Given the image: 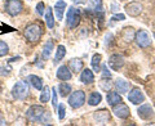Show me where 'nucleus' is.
I'll return each mask as SVG.
<instances>
[{
    "instance_id": "f257e3e1",
    "label": "nucleus",
    "mask_w": 155,
    "mask_h": 126,
    "mask_svg": "<svg viewBox=\"0 0 155 126\" xmlns=\"http://www.w3.org/2000/svg\"><path fill=\"white\" fill-rule=\"evenodd\" d=\"M43 36V28L39 23H31L25 28V37L30 43H38Z\"/></svg>"
},
{
    "instance_id": "f03ea898",
    "label": "nucleus",
    "mask_w": 155,
    "mask_h": 126,
    "mask_svg": "<svg viewBox=\"0 0 155 126\" xmlns=\"http://www.w3.org/2000/svg\"><path fill=\"white\" fill-rule=\"evenodd\" d=\"M13 98H16L18 100H23L28 95V84L26 81H18L14 84L12 89Z\"/></svg>"
},
{
    "instance_id": "7ed1b4c3",
    "label": "nucleus",
    "mask_w": 155,
    "mask_h": 126,
    "mask_svg": "<svg viewBox=\"0 0 155 126\" xmlns=\"http://www.w3.org/2000/svg\"><path fill=\"white\" fill-rule=\"evenodd\" d=\"M80 23V11L74 7H71L67 11V17H66V26L69 28H75Z\"/></svg>"
},
{
    "instance_id": "20e7f679",
    "label": "nucleus",
    "mask_w": 155,
    "mask_h": 126,
    "mask_svg": "<svg viewBox=\"0 0 155 126\" xmlns=\"http://www.w3.org/2000/svg\"><path fill=\"white\" fill-rule=\"evenodd\" d=\"M85 103V93L83 90H76L72 91L70 98H69V104L71 108L78 109Z\"/></svg>"
},
{
    "instance_id": "39448f33",
    "label": "nucleus",
    "mask_w": 155,
    "mask_h": 126,
    "mask_svg": "<svg viewBox=\"0 0 155 126\" xmlns=\"http://www.w3.org/2000/svg\"><path fill=\"white\" fill-rule=\"evenodd\" d=\"M45 108L44 107H41V106H31L30 108H28L26 111V116H27V118L32 121V122H36V121H39L40 122L41 118H43V116H44L45 113Z\"/></svg>"
},
{
    "instance_id": "423d86ee",
    "label": "nucleus",
    "mask_w": 155,
    "mask_h": 126,
    "mask_svg": "<svg viewBox=\"0 0 155 126\" xmlns=\"http://www.w3.org/2000/svg\"><path fill=\"white\" fill-rule=\"evenodd\" d=\"M5 11L9 16L16 17L23 11V3L21 0H8L5 3Z\"/></svg>"
},
{
    "instance_id": "0eeeda50",
    "label": "nucleus",
    "mask_w": 155,
    "mask_h": 126,
    "mask_svg": "<svg viewBox=\"0 0 155 126\" xmlns=\"http://www.w3.org/2000/svg\"><path fill=\"white\" fill-rule=\"evenodd\" d=\"M134 40L136 44L140 48H143V49L151 45V39H150V35L146 30H138L134 35Z\"/></svg>"
},
{
    "instance_id": "6e6552de",
    "label": "nucleus",
    "mask_w": 155,
    "mask_h": 126,
    "mask_svg": "<svg viewBox=\"0 0 155 126\" xmlns=\"http://www.w3.org/2000/svg\"><path fill=\"white\" fill-rule=\"evenodd\" d=\"M128 100L132 104H142L143 102H145V95H143V93L141 91V89L134 88L128 94Z\"/></svg>"
},
{
    "instance_id": "1a4fd4ad",
    "label": "nucleus",
    "mask_w": 155,
    "mask_h": 126,
    "mask_svg": "<svg viewBox=\"0 0 155 126\" xmlns=\"http://www.w3.org/2000/svg\"><path fill=\"white\" fill-rule=\"evenodd\" d=\"M142 4L141 3H137V2H132V3H129L125 5V12H127L128 16L130 17H137L140 16V14L142 13Z\"/></svg>"
},
{
    "instance_id": "9d476101",
    "label": "nucleus",
    "mask_w": 155,
    "mask_h": 126,
    "mask_svg": "<svg viewBox=\"0 0 155 126\" xmlns=\"http://www.w3.org/2000/svg\"><path fill=\"white\" fill-rule=\"evenodd\" d=\"M113 112H114V115L116 116V117H119V118H127L130 115V111L128 108V106H125L124 103H122V102L114 106Z\"/></svg>"
},
{
    "instance_id": "9b49d317",
    "label": "nucleus",
    "mask_w": 155,
    "mask_h": 126,
    "mask_svg": "<svg viewBox=\"0 0 155 126\" xmlns=\"http://www.w3.org/2000/svg\"><path fill=\"white\" fill-rule=\"evenodd\" d=\"M107 65H109V67H110L111 70L119 71L124 66V58L122 55H119V54H113V55L109 58Z\"/></svg>"
},
{
    "instance_id": "f8f14e48",
    "label": "nucleus",
    "mask_w": 155,
    "mask_h": 126,
    "mask_svg": "<svg viewBox=\"0 0 155 126\" xmlns=\"http://www.w3.org/2000/svg\"><path fill=\"white\" fill-rule=\"evenodd\" d=\"M93 118L98 125H106L110 121V112L106 109L96 111L93 113Z\"/></svg>"
},
{
    "instance_id": "ddd939ff",
    "label": "nucleus",
    "mask_w": 155,
    "mask_h": 126,
    "mask_svg": "<svg viewBox=\"0 0 155 126\" xmlns=\"http://www.w3.org/2000/svg\"><path fill=\"white\" fill-rule=\"evenodd\" d=\"M137 113L140 116V118H142V120H150L154 117V109L150 104H142L137 109Z\"/></svg>"
},
{
    "instance_id": "4468645a",
    "label": "nucleus",
    "mask_w": 155,
    "mask_h": 126,
    "mask_svg": "<svg viewBox=\"0 0 155 126\" xmlns=\"http://www.w3.org/2000/svg\"><path fill=\"white\" fill-rule=\"evenodd\" d=\"M56 76H57V79L61 81H69V80H71L72 74H71V70L69 68V66H60L56 72Z\"/></svg>"
},
{
    "instance_id": "2eb2a0df",
    "label": "nucleus",
    "mask_w": 155,
    "mask_h": 126,
    "mask_svg": "<svg viewBox=\"0 0 155 126\" xmlns=\"http://www.w3.org/2000/svg\"><path fill=\"white\" fill-rule=\"evenodd\" d=\"M114 86L116 91H119V94H124L127 93L130 88V82L129 81H125L124 79H118L115 82H114Z\"/></svg>"
},
{
    "instance_id": "dca6fc26",
    "label": "nucleus",
    "mask_w": 155,
    "mask_h": 126,
    "mask_svg": "<svg viewBox=\"0 0 155 126\" xmlns=\"http://www.w3.org/2000/svg\"><path fill=\"white\" fill-rule=\"evenodd\" d=\"M80 81L83 84L88 85V84H92L94 81V75H93V71L89 70V68H85L81 71V75H80Z\"/></svg>"
},
{
    "instance_id": "f3484780",
    "label": "nucleus",
    "mask_w": 155,
    "mask_h": 126,
    "mask_svg": "<svg viewBox=\"0 0 155 126\" xmlns=\"http://www.w3.org/2000/svg\"><path fill=\"white\" fill-rule=\"evenodd\" d=\"M67 8V4L64 2V0H58L54 5V12H56V17H57V21H61L64 18V13H65V9Z\"/></svg>"
},
{
    "instance_id": "a211bd4d",
    "label": "nucleus",
    "mask_w": 155,
    "mask_h": 126,
    "mask_svg": "<svg viewBox=\"0 0 155 126\" xmlns=\"http://www.w3.org/2000/svg\"><path fill=\"white\" fill-rule=\"evenodd\" d=\"M106 100H107V103L110 106H114L115 104H118L120 103V102H123L122 100V96H120V94L118 93V91H109L107 93V96H106Z\"/></svg>"
},
{
    "instance_id": "6ab92c4d",
    "label": "nucleus",
    "mask_w": 155,
    "mask_h": 126,
    "mask_svg": "<svg viewBox=\"0 0 155 126\" xmlns=\"http://www.w3.org/2000/svg\"><path fill=\"white\" fill-rule=\"evenodd\" d=\"M69 68L72 72L78 74V72H80L81 70H83V61L79 59V58H74V59H71L69 62Z\"/></svg>"
},
{
    "instance_id": "aec40b11",
    "label": "nucleus",
    "mask_w": 155,
    "mask_h": 126,
    "mask_svg": "<svg viewBox=\"0 0 155 126\" xmlns=\"http://www.w3.org/2000/svg\"><path fill=\"white\" fill-rule=\"evenodd\" d=\"M47 11L44 13V16H45V23H47V27L48 28H53L54 27V16H53V11H52V8L51 7H47L45 8Z\"/></svg>"
},
{
    "instance_id": "412c9836",
    "label": "nucleus",
    "mask_w": 155,
    "mask_h": 126,
    "mask_svg": "<svg viewBox=\"0 0 155 126\" xmlns=\"http://www.w3.org/2000/svg\"><path fill=\"white\" fill-rule=\"evenodd\" d=\"M27 81L30 82V84H31L36 90H41V89H43V80H41L39 76H36V75H30V76L27 77Z\"/></svg>"
},
{
    "instance_id": "4be33fe9",
    "label": "nucleus",
    "mask_w": 155,
    "mask_h": 126,
    "mask_svg": "<svg viewBox=\"0 0 155 126\" xmlns=\"http://www.w3.org/2000/svg\"><path fill=\"white\" fill-rule=\"evenodd\" d=\"M101 59H102V57H101V54H98V53H96V54H93V57H92V68H93L94 72H101Z\"/></svg>"
},
{
    "instance_id": "5701e85b",
    "label": "nucleus",
    "mask_w": 155,
    "mask_h": 126,
    "mask_svg": "<svg viewBox=\"0 0 155 126\" xmlns=\"http://www.w3.org/2000/svg\"><path fill=\"white\" fill-rule=\"evenodd\" d=\"M101 102H102V95H101L98 91H93V93H91V95L88 96L89 106H98Z\"/></svg>"
},
{
    "instance_id": "b1692460",
    "label": "nucleus",
    "mask_w": 155,
    "mask_h": 126,
    "mask_svg": "<svg viewBox=\"0 0 155 126\" xmlns=\"http://www.w3.org/2000/svg\"><path fill=\"white\" fill-rule=\"evenodd\" d=\"M65 55H66V48L64 45H58L56 50V55H54V63L61 62Z\"/></svg>"
},
{
    "instance_id": "393cba45",
    "label": "nucleus",
    "mask_w": 155,
    "mask_h": 126,
    "mask_svg": "<svg viewBox=\"0 0 155 126\" xmlns=\"http://www.w3.org/2000/svg\"><path fill=\"white\" fill-rule=\"evenodd\" d=\"M58 91H60V94L62 96H67L71 93V85L67 84V82H61L58 85Z\"/></svg>"
},
{
    "instance_id": "a878e982",
    "label": "nucleus",
    "mask_w": 155,
    "mask_h": 126,
    "mask_svg": "<svg viewBox=\"0 0 155 126\" xmlns=\"http://www.w3.org/2000/svg\"><path fill=\"white\" fill-rule=\"evenodd\" d=\"M53 49H54V45H53V43L52 41H48L47 44L44 45V49H43V54H41L43 59H48V58L51 57V53H52Z\"/></svg>"
},
{
    "instance_id": "bb28decb",
    "label": "nucleus",
    "mask_w": 155,
    "mask_h": 126,
    "mask_svg": "<svg viewBox=\"0 0 155 126\" xmlns=\"http://www.w3.org/2000/svg\"><path fill=\"white\" fill-rule=\"evenodd\" d=\"M51 94H52V90L48 88V86L43 88L41 89V94H40V102H41V103H47V102H49Z\"/></svg>"
},
{
    "instance_id": "cd10ccee",
    "label": "nucleus",
    "mask_w": 155,
    "mask_h": 126,
    "mask_svg": "<svg viewBox=\"0 0 155 126\" xmlns=\"http://www.w3.org/2000/svg\"><path fill=\"white\" fill-rule=\"evenodd\" d=\"M89 8L96 13L102 12V0H91L89 2Z\"/></svg>"
},
{
    "instance_id": "c85d7f7f",
    "label": "nucleus",
    "mask_w": 155,
    "mask_h": 126,
    "mask_svg": "<svg viewBox=\"0 0 155 126\" xmlns=\"http://www.w3.org/2000/svg\"><path fill=\"white\" fill-rule=\"evenodd\" d=\"M111 82H110V80H109V77H104L102 80L100 81V88L102 89L104 91H110V89H111Z\"/></svg>"
},
{
    "instance_id": "c756f323",
    "label": "nucleus",
    "mask_w": 155,
    "mask_h": 126,
    "mask_svg": "<svg viewBox=\"0 0 155 126\" xmlns=\"http://www.w3.org/2000/svg\"><path fill=\"white\" fill-rule=\"evenodd\" d=\"M136 33L133 32V28L132 27H127L124 28V35H123V39L125 41H132V39L134 37Z\"/></svg>"
},
{
    "instance_id": "7c9ffc66",
    "label": "nucleus",
    "mask_w": 155,
    "mask_h": 126,
    "mask_svg": "<svg viewBox=\"0 0 155 126\" xmlns=\"http://www.w3.org/2000/svg\"><path fill=\"white\" fill-rule=\"evenodd\" d=\"M8 52H9V46L7 45V43H4V41L0 40V58L4 57V55H7Z\"/></svg>"
},
{
    "instance_id": "2f4dec72",
    "label": "nucleus",
    "mask_w": 155,
    "mask_h": 126,
    "mask_svg": "<svg viewBox=\"0 0 155 126\" xmlns=\"http://www.w3.org/2000/svg\"><path fill=\"white\" fill-rule=\"evenodd\" d=\"M65 115H66V107L65 104H58V117L60 120H64L65 118Z\"/></svg>"
},
{
    "instance_id": "473e14b6",
    "label": "nucleus",
    "mask_w": 155,
    "mask_h": 126,
    "mask_svg": "<svg viewBox=\"0 0 155 126\" xmlns=\"http://www.w3.org/2000/svg\"><path fill=\"white\" fill-rule=\"evenodd\" d=\"M57 102H58V96H57V88H52V104L53 107L57 108Z\"/></svg>"
},
{
    "instance_id": "72a5a7b5",
    "label": "nucleus",
    "mask_w": 155,
    "mask_h": 126,
    "mask_svg": "<svg viewBox=\"0 0 155 126\" xmlns=\"http://www.w3.org/2000/svg\"><path fill=\"white\" fill-rule=\"evenodd\" d=\"M44 9H45V5H44V3H39L38 5H36V8H35V12L39 14V16H43L45 12H44Z\"/></svg>"
},
{
    "instance_id": "f704fd0d",
    "label": "nucleus",
    "mask_w": 155,
    "mask_h": 126,
    "mask_svg": "<svg viewBox=\"0 0 155 126\" xmlns=\"http://www.w3.org/2000/svg\"><path fill=\"white\" fill-rule=\"evenodd\" d=\"M111 19H114V21H124L125 16H124V14H115V16L111 18Z\"/></svg>"
},
{
    "instance_id": "c9c22d12",
    "label": "nucleus",
    "mask_w": 155,
    "mask_h": 126,
    "mask_svg": "<svg viewBox=\"0 0 155 126\" xmlns=\"http://www.w3.org/2000/svg\"><path fill=\"white\" fill-rule=\"evenodd\" d=\"M102 76L104 77H109V79H110V77H111V74H110V71H107V67H106V66H104V68H102Z\"/></svg>"
},
{
    "instance_id": "e433bc0d",
    "label": "nucleus",
    "mask_w": 155,
    "mask_h": 126,
    "mask_svg": "<svg viewBox=\"0 0 155 126\" xmlns=\"http://www.w3.org/2000/svg\"><path fill=\"white\" fill-rule=\"evenodd\" d=\"M118 9H119V5H118V4H116L115 2L111 3V11H113V12H116Z\"/></svg>"
},
{
    "instance_id": "4c0bfd02",
    "label": "nucleus",
    "mask_w": 155,
    "mask_h": 126,
    "mask_svg": "<svg viewBox=\"0 0 155 126\" xmlns=\"http://www.w3.org/2000/svg\"><path fill=\"white\" fill-rule=\"evenodd\" d=\"M74 2H75V3H81L83 0H74Z\"/></svg>"
},
{
    "instance_id": "58836bf2",
    "label": "nucleus",
    "mask_w": 155,
    "mask_h": 126,
    "mask_svg": "<svg viewBox=\"0 0 155 126\" xmlns=\"http://www.w3.org/2000/svg\"><path fill=\"white\" fill-rule=\"evenodd\" d=\"M154 39H155V32H154Z\"/></svg>"
},
{
    "instance_id": "ea45409f",
    "label": "nucleus",
    "mask_w": 155,
    "mask_h": 126,
    "mask_svg": "<svg viewBox=\"0 0 155 126\" xmlns=\"http://www.w3.org/2000/svg\"><path fill=\"white\" fill-rule=\"evenodd\" d=\"M0 122H2V118H0Z\"/></svg>"
}]
</instances>
